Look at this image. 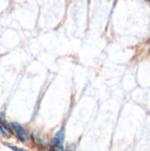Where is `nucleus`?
I'll use <instances>...</instances> for the list:
<instances>
[{"label":"nucleus","instance_id":"nucleus-1","mask_svg":"<svg viewBox=\"0 0 150 151\" xmlns=\"http://www.w3.org/2000/svg\"><path fill=\"white\" fill-rule=\"evenodd\" d=\"M65 129L62 127L54 135L51 143H50V151H65L64 141H65Z\"/></svg>","mask_w":150,"mask_h":151},{"label":"nucleus","instance_id":"nucleus-6","mask_svg":"<svg viewBox=\"0 0 150 151\" xmlns=\"http://www.w3.org/2000/svg\"><path fill=\"white\" fill-rule=\"evenodd\" d=\"M65 151H75V147L74 145H68Z\"/></svg>","mask_w":150,"mask_h":151},{"label":"nucleus","instance_id":"nucleus-4","mask_svg":"<svg viewBox=\"0 0 150 151\" xmlns=\"http://www.w3.org/2000/svg\"><path fill=\"white\" fill-rule=\"evenodd\" d=\"M7 147L10 148L12 151H28L26 150H23V149H20V148H17V147H14V146H11V145H8L7 144Z\"/></svg>","mask_w":150,"mask_h":151},{"label":"nucleus","instance_id":"nucleus-3","mask_svg":"<svg viewBox=\"0 0 150 151\" xmlns=\"http://www.w3.org/2000/svg\"><path fill=\"white\" fill-rule=\"evenodd\" d=\"M0 125H1L2 127H3L6 132H8L9 134H13V131H12V129H11V125H10V123H8V121L6 120L4 112H0Z\"/></svg>","mask_w":150,"mask_h":151},{"label":"nucleus","instance_id":"nucleus-2","mask_svg":"<svg viewBox=\"0 0 150 151\" xmlns=\"http://www.w3.org/2000/svg\"><path fill=\"white\" fill-rule=\"evenodd\" d=\"M10 125H11L12 131L16 134V136L19 142L23 143H27L29 141V134L23 126H21L18 122H11L10 123Z\"/></svg>","mask_w":150,"mask_h":151},{"label":"nucleus","instance_id":"nucleus-5","mask_svg":"<svg viewBox=\"0 0 150 151\" xmlns=\"http://www.w3.org/2000/svg\"><path fill=\"white\" fill-rule=\"evenodd\" d=\"M0 134L2 135V136H4V137H7L8 136V134H7V132L2 127V126L0 125Z\"/></svg>","mask_w":150,"mask_h":151}]
</instances>
